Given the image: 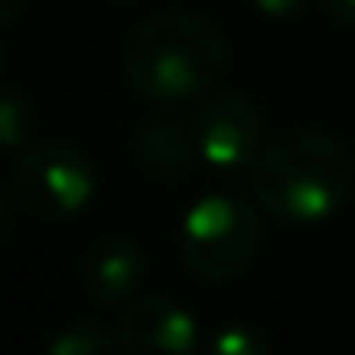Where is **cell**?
I'll list each match as a JSON object with an SVG mask.
<instances>
[{
	"instance_id": "cell-1",
	"label": "cell",
	"mask_w": 355,
	"mask_h": 355,
	"mask_svg": "<svg viewBox=\"0 0 355 355\" xmlns=\"http://www.w3.org/2000/svg\"><path fill=\"white\" fill-rule=\"evenodd\" d=\"M230 50L210 19L191 12H161L126 39L123 69L138 96L153 103H184L222 77Z\"/></svg>"
},
{
	"instance_id": "cell-2",
	"label": "cell",
	"mask_w": 355,
	"mask_h": 355,
	"mask_svg": "<svg viewBox=\"0 0 355 355\" xmlns=\"http://www.w3.org/2000/svg\"><path fill=\"white\" fill-rule=\"evenodd\" d=\"M355 184L352 153L324 134L302 130L260 149L252 161V195L271 218L291 225L329 222Z\"/></svg>"
},
{
	"instance_id": "cell-3",
	"label": "cell",
	"mask_w": 355,
	"mask_h": 355,
	"mask_svg": "<svg viewBox=\"0 0 355 355\" xmlns=\"http://www.w3.org/2000/svg\"><path fill=\"white\" fill-rule=\"evenodd\" d=\"M260 248V218L248 202L233 195H207L184 218L180 252L199 279L225 283L237 279Z\"/></svg>"
},
{
	"instance_id": "cell-4",
	"label": "cell",
	"mask_w": 355,
	"mask_h": 355,
	"mask_svg": "<svg viewBox=\"0 0 355 355\" xmlns=\"http://www.w3.org/2000/svg\"><path fill=\"white\" fill-rule=\"evenodd\" d=\"M12 191L27 214L42 222H69L92 202L96 168L80 149L65 141L27 146L12 168Z\"/></svg>"
},
{
	"instance_id": "cell-5",
	"label": "cell",
	"mask_w": 355,
	"mask_h": 355,
	"mask_svg": "<svg viewBox=\"0 0 355 355\" xmlns=\"http://www.w3.org/2000/svg\"><path fill=\"white\" fill-rule=\"evenodd\" d=\"M263 115L245 92L210 96L191 115V141L195 153L210 168H252L260 157Z\"/></svg>"
},
{
	"instance_id": "cell-6",
	"label": "cell",
	"mask_w": 355,
	"mask_h": 355,
	"mask_svg": "<svg viewBox=\"0 0 355 355\" xmlns=\"http://www.w3.org/2000/svg\"><path fill=\"white\" fill-rule=\"evenodd\" d=\"M119 347L123 355H195L199 329L191 313L172 298H141L119 317Z\"/></svg>"
},
{
	"instance_id": "cell-7",
	"label": "cell",
	"mask_w": 355,
	"mask_h": 355,
	"mask_svg": "<svg viewBox=\"0 0 355 355\" xmlns=\"http://www.w3.org/2000/svg\"><path fill=\"white\" fill-rule=\"evenodd\" d=\"M80 279L96 306H123L146 283V256L130 237H100L80 260Z\"/></svg>"
},
{
	"instance_id": "cell-8",
	"label": "cell",
	"mask_w": 355,
	"mask_h": 355,
	"mask_svg": "<svg viewBox=\"0 0 355 355\" xmlns=\"http://www.w3.org/2000/svg\"><path fill=\"white\" fill-rule=\"evenodd\" d=\"M134 153H138L141 168L153 172V176H176L187 168L195 153L191 141V126H180L172 119H153V123H141L134 134Z\"/></svg>"
},
{
	"instance_id": "cell-9",
	"label": "cell",
	"mask_w": 355,
	"mask_h": 355,
	"mask_svg": "<svg viewBox=\"0 0 355 355\" xmlns=\"http://www.w3.org/2000/svg\"><path fill=\"white\" fill-rule=\"evenodd\" d=\"M39 134V111L27 96L0 92V149H27Z\"/></svg>"
},
{
	"instance_id": "cell-10",
	"label": "cell",
	"mask_w": 355,
	"mask_h": 355,
	"mask_svg": "<svg viewBox=\"0 0 355 355\" xmlns=\"http://www.w3.org/2000/svg\"><path fill=\"white\" fill-rule=\"evenodd\" d=\"M119 336L100 321H73L50 340V355H111Z\"/></svg>"
},
{
	"instance_id": "cell-11",
	"label": "cell",
	"mask_w": 355,
	"mask_h": 355,
	"mask_svg": "<svg viewBox=\"0 0 355 355\" xmlns=\"http://www.w3.org/2000/svg\"><path fill=\"white\" fill-rule=\"evenodd\" d=\"M207 355H268V344L252 324H225L207 344Z\"/></svg>"
},
{
	"instance_id": "cell-12",
	"label": "cell",
	"mask_w": 355,
	"mask_h": 355,
	"mask_svg": "<svg viewBox=\"0 0 355 355\" xmlns=\"http://www.w3.org/2000/svg\"><path fill=\"white\" fill-rule=\"evenodd\" d=\"M256 4H260V12H263V16H271V19L298 16V12L306 8V0H256Z\"/></svg>"
},
{
	"instance_id": "cell-13",
	"label": "cell",
	"mask_w": 355,
	"mask_h": 355,
	"mask_svg": "<svg viewBox=\"0 0 355 355\" xmlns=\"http://www.w3.org/2000/svg\"><path fill=\"white\" fill-rule=\"evenodd\" d=\"M12 218H16V210H12V195L0 187V248H4V241L12 237Z\"/></svg>"
},
{
	"instance_id": "cell-14",
	"label": "cell",
	"mask_w": 355,
	"mask_h": 355,
	"mask_svg": "<svg viewBox=\"0 0 355 355\" xmlns=\"http://www.w3.org/2000/svg\"><path fill=\"white\" fill-rule=\"evenodd\" d=\"M321 4H324V8H329L336 19H344V24L355 27V0H321Z\"/></svg>"
},
{
	"instance_id": "cell-15",
	"label": "cell",
	"mask_w": 355,
	"mask_h": 355,
	"mask_svg": "<svg viewBox=\"0 0 355 355\" xmlns=\"http://www.w3.org/2000/svg\"><path fill=\"white\" fill-rule=\"evenodd\" d=\"M27 4L31 0H0V24H12V19H19L27 12Z\"/></svg>"
},
{
	"instance_id": "cell-16",
	"label": "cell",
	"mask_w": 355,
	"mask_h": 355,
	"mask_svg": "<svg viewBox=\"0 0 355 355\" xmlns=\"http://www.w3.org/2000/svg\"><path fill=\"white\" fill-rule=\"evenodd\" d=\"M0 58H4V54H0Z\"/></svg>"
}]
</instances>
